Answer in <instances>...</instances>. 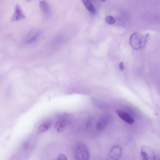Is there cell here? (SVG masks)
<instances>
[{"mask_svg":"<svg viewBox=\"0 0 160 160\" xmlns=\"http://www.w3.org/2000/svg\"><path fill=\"white\" fill-rule=\"evenodd\" d=\"M148 34L145 35L138 32L132 34L130 39V42L132 47L134 49L140 50L143 49L146 43Z\"/></svg>","mask_w":160,"mask_h":160,"instance_id":"cell-1","label":"cell"},{"mask_svg":"<svg viewBox=\"0 0 160 160\" xmlns=\"http://www.w3.org/2000/svg\"><path fill=\"white\" fill-rule=\"evenodd\" d=\"M70 114L64 113L58 116V119L55 123V128L59 133L62 132L66 126L71 121Z\"/></svg>","mask_w":160,"mask_h":160,"instance_id":"cell-2","label":"cell"},{"mask_svg":"<svg viewBox=\"0 0 160 160\" xmlns=\"http://www.w3.org/2000/svg\"><path fill=\"white\" fill-rule=\"evenodd\" d=\"M74 156L76 159H88L89 154L87 146L83 144L77 145L75 148Z\"/></svg>","mask_w":160,"mask_h":160,"instance_id":"cell-3","label":"cell"},{"mask_svg":"<svg viewBox=\"0 0 160 160\" xmlns=\"http://www.w3.org/2000/svg\"><path fill=\"white\" fill-rule=\"evenodd\" d=\"M141 154L144 160L153 159L155 158L154 152L149 147L144 146L141 150Z\"/></svg>","mask_w":160,"mask_h":160,"instance_id":"cell-4","label":"cell"},{"mask_svg":"<svg viewBox=\"0 0 160 160\" xmlns=\"http://www.w3.org/2000/svg\"><path fill=\"white\" fill-rule=\"evenodd\" d=\"M25 18L26 16L23 12L20 6L19 5H17L15 7L14 14L11 18V21H17Z\"/></svg>","mask_w":160,"mask_h":160,"instance_id":"cell-5","label":"cell"},{"mask_svg":"<svg viewBox=\"0 0 160 160\" xmlns=\"http://www.w3.org/2000/svg\"><path fill=\"white\" fill-rule=\"evenodd\" d=\"M116 112L120 118L126 122L130 124L134 123V119L128 113L119 110H117Z\"/></svg>","mask_w":160,"mask_h":160,"instance_id":"cell-6","label":"cell"},{"mask_svg":"<svg viewBox=\"0 0 160 160\" xmlns=\"http://www.w3.org/2000/svg\"><path fill=\"white\" fill-rule=\"evenodd\" d=\"M39 4L43 14L47 16H49L51 13V10L47 0H41Z\"/></svg>","mask_w":160,"mask_h":160,"instance_id":"cell-7","label":"cell"},{"mask_svg":"<svg viewBox=\"0 0 160 160\" xmlns=\"http://www.w3.org/2000/svg\"><path fill=\"white\" fill-rule=\"evenodd\" d=\"M85 7L93 15H95L97 10L94 6L91 3L90 0H82Z\"/></svg>","mask_w":160,"mask_h":160,"instance_id":"cell-8","label":"cell"},{"mask_svg":"<svg viewBox=\"0 0 160 160\" xmlns=\"http://www.w3.org/2000/svg\"><path fill=\"white\" fill-rule=\"evenodd\" d=\"M109 117L108 116L102 117L99 119L97 124V128L99 130H102L106 127L108 121Z\"/></svg>","mask_w":160,"mask_h":160,"instance_id":"cell-9","label":"cell"},{"mask_svg":"<svg viewBox=\"0 0 160 160\" xmlns=\"http://www.w3.org/2000/svg\"><path fill=\"white\" fill-rule=\"evenodd\" d=\"M50 124L49 123H46L41 125L38 130L37 134H40L47 131L50 127Z\"/></svg>","mask_w":160,"mask_h":160,"instance_id":"cell-10","label":"cell"},{"mask_svg":"<svg viewBox=\"0 0 160 160\" xmlns=\"http://www.w3.org/2000/svg\"><path fill=\"white\" fill-rule=\"evenodd\" d=\"M106 20L107 23L110 25L115 24L116 22V19L110 16H109L106 17Z\"/></svg>","mask_w":160,"mask_h":160,"instance_id":"cell-11","label":"cell"},{"mask_svg":"<svg viewBox=\"0 0 160 160\" xmlns=\"http://www.w3.org/2000/svg\"><path fill=\"white\" fill-rule=\"evenodd\" d=\"M41 33L40 31L37 32L30 40L27 41V43L30 44L36 40L39 37Z\"/></svg>","mask_w":160,"mask_h":160,"instance_id":"cell-12","label":"cell"},{"mask_svg":"<svg viewBox=\"0 0 160 160\" xmlns=\"http://www.w3.org/2000/svg\"><path fill=\"white\" fill-rule=\"evenodd\" d=\"M57 160H67L68 159L66 156L63 154H60L57 159Z\"/></svg>","mask_w":160,"mask_h":160,"instance_id":"cell-13","label":"cell"},{"mask_svg":"<svg viewBox=\"0 0 160 160\" xmlns=\"http://www.w3.org/2000/svg\"><path fill=\"white\" fill-rule=\"evenodd\" d=\"M23 147L25 148V149H28L29 148V144L27 142H25L23 145Z\"/></svg>","mask_w":160,"mask_h":160,"instance_id":"cell-14","label":"cell"},{"mask_svg":"<svg viewBox=\"0 0 160 160\" xmlns=\"http://www.w3.org/2000/svg\"><path fill=\"white\" fill-rule=\"evenodd\" d=\"M120 69L121 71H123L124 69V65L123 62H121L120 63L119 65Z\"/></svg>","mask_w":160,"mask_h":160,"instance_id":"cell-15","label":"cell"},{"mask_svg":"<svg viewBox=\"0 0 160 160\" xmlns=\"http://www.w3.org/2000/svg\"><path fill=\"white\" fill-rule=\"evenodd\" d=\"M98 1L101 2H105L107 1V0H98Z\"/></svg>","mask_w":160,"mask_h":160,"instance_id":"cell-16","label":"cell"},{"mask_svg":"<svg viewBox=\"0 0 160 160\" xmlns=\"http://www.w3.org/2000/svg\"><path fill=\"white\" fill-rule=\"evenodd\" d=\"M27 1H31V0H27Z\"/></svg>","mask_w":160,"mask_h":160,"instance_id":"cell-17","label":"cell"}]
</instances>
